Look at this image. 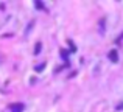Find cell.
Returning <instances> with one entry per match:
<instances>
[{"label": "cell", "mask_w": 123, "mask_h": 112, "mask_svg": "<svg viewBox=\"0 0 123 112\" xmlns=\"http://www.w3.org/2000/svg\"><path fill=\"white\" fill-rule=\"evenodd\" d=\"M22 107H24V106H22V104H17V106H16V112H19V111H22Z\"/></svg>", "instance_id": "6da1fadb"}]
</instances>
